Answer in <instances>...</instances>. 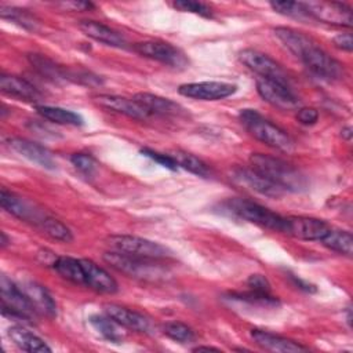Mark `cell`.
Returning <instances> with one entry per match:
<instances>
[{"instance_id":"obj_1","label":"cell","mask_w":353,"mask_h":353,"mask_svg":"<svg viewBox=\"0 0 353 353\" xmlns=\"http://www.w3.org/2000/svg\"><path fill=\"white\" fill-rule=\"evenodd\" d=\"M102 258L114 270L141 281L160 283L165 281L170 276L168 269L164 268L159 259L142 258L117 251H108Z\"/></svg>"},{"instance_id":"obj_2","label":"cell","mask_w":353,"mask_h":353,"mask_svg":"<svg viewBox=\"0 0 353 353\" xmlns=\"http://www.w3.org/2000/svg\"><path fill=\"white\" fill-rule=\"evenodd\" d=\"M252 170L258 171L285 192H301L307 186L306 178L290 163L263 153H252L250 157Z\"/></svg>"},{"instance_id":"obj_3","label":"cell","mask_w":353,"mask_h":353,"mask_svg":"<svg viewBox=\"0 0 353 353\" xmlns=\"http://www.w3.org/2000/svg\"><path fill=\"white\" fill-rule=\"evenodd\" d=\"M240 121L255 139L270 148L283 152H290L294 148V141L284 130L265 119L254 109H243L240 112Z\"/></svg>"},{"instance_id":"obj_4","label":"cell","mask_w":353,"mask_h":353,"mask_svg":"<svg viewBox=\"0 0 353 353\" xmlns=\"http://www.w3.org/2000/svg\"><path fill=\"white\" fill-rule=\"evenodd\" d=\"M106 244L112 248V251L142 256V258L160 261V259H167L172 256V252L167 247L138 236L113 234L106 239Z\"/></svg>"},{"instance_id":"obj_5","label":"cell","mask_w":353,"mask_h":353,"mask_svg":"<svg viewBox=\"0 0 353 353\" xmlns=\"http://www.w3.org/2000/svg\"><path fill=\"white\" fill-rule=\"evenodd\" d=\"M0 291H1V313L7 317L22 320L23 323H30L36 314V309L30 303L25 292L14 284L7 276L0 279Z\"/></svg>"},{"instance_id":"obj_6","label":"cell","mask_w":353,"mask_h":353,"mask_svg":"<svg viewBox=\"0 0 353 353\" xmlns=\"http://www.w3.org/2000/svg\"><path fill=\"white\" fill-rule=\"evenodd\" d=\"M229 208L239 215L240 218L259 225L262 228L281 232L283 230V223H284V216L268 210L266 207L250 201V200H243V199H234L229 203Z\"/></svg>"},{"instance_id":"obj_7","label":"cell","mask_w":353,"mask_h":353,"mask_svg":"<svg viewBox=\"0 0 353 353\" xmlns=\"http://www.w3.org/2000/svg\"><path fill=\"white\" fill-rule=\"evenodd\" d=\"M303 8L307 15L335 26L350 28L353 23L352 8L342 3L335 1H303Z\"/></svg>"},{"instance_id":"obj_8","label":"cell","mask_w":353,"mask_h":353,"mask_svg":"<svg viewBox=\"0 0 353 353\" xmlns=\"http://www.w3.org/2000/svg\"><path fill=\"white\" fill-rule=\"evenodd\" d=\"M239 58H240V61L248 69H251L252 72L259 74L261 79L274 80V81H279L281 84H287L288 85V76H287V73L280 66V63H277L269 55H266V54H263V52H261L258 50L245 48V50L240 51Z\"/></svg>"},{"instance_id":"obj_9","label":"cell","mask_w":353,"mask_h":353,"mask_svg":"<svg viewBox=\"0 0 353 353\" xmlns=\"http://www.w3.org/2000/svg\"><path fill=\"white\" fill-rule=\"evenodd\" d=\"M134 50L145 58L159 61L172 68H186L189 63L188 58L179 48L165 41H141L134 46Z\"/></svg>"},{"instance_id":"obj_10","label":"cell","mask_w":353,"mask_h":353,"mask_svg":"<svg viewBox=\"0 0 353 353\" xmlns=\"http://www.w3.org/2000/svg\"><path fill=\"white\" fill-rule=\"evenodd\" d=\"M305 66L314 74L323 79L335 80L343 76V65L336 59L330 57L325 51H323L316 44L310 46L299 58Z\"/></svg>"},{"instance_id":"obj_11","label":"cell","mask_w":353,"mask_h":353,"mask_svg":"<svg viewBox=\"0 0 353 353\" xmlns=\"http://www.w3.org/2000/svg\"><path fill=\"white\" fill-rule=\"evenodd\" d=\"M328 230H330V226L324 221L317 219V218L284 216L281 233H285V234L299 239V240L320 241L327 234Z\"/></svg>"},{"instance_id":"obj_12","label":"cell","mask_w":353,"mask_h":353,"mask_svg":"<svg viewBox=\"0 0 353 353\" xmlns=\"http://www.w3.org/2000/svg\"><path fill=\"white\" fill-rule=\"evenodd\" d=\"M256 91L263 101L283 110L295 109L299 103L298 97L291 91L290 85L281 84L274 80L259 77L256 80Z\"/></svg>"},{"instance_id":"obj_13","label":"cell","mask_w":353,"mask_h":353,"mask_svg":"<svg viewBox=\"0 0 353 353\" xmlns=\"http://www.w3.org/2000/svg\"><path fill=\"white\" fill-rule=\"evenodd\" d=\"M237 91V85L225 81H200L186 83L179 85L178 92L183 97L201 99V101H216L233 95Z\"/></svg>"},{"instance_id":"obj_14","label":"cell","mask_w":353,"mask_h":353,"mask_svg":"<svg viewBox=\"0 0 353 353\" xmlns=\"http://www.w3.org/2000/svg\"><path fill=\"white\" fill-rule=\"evenodd\" d=\"M0 203H1V207L11 215L17 216L21 221L34 223L36 226H39L47 216L46 212H43L41 210H37L29 201L23 200L22 197H18L17 194L8 192L4 188L0 192Z\"/></svg>"},{"instance_id":"obj_15","label":"cell","mask_w":353,"mask_h":353,"mask_svg":"<svg viewBox=\"0 0 353 353\" xmlns=\"http://www.w3.org/2000/svg\"><path fill=\"white\" fill-rule=\"evenodd\" d=\"M234 179L262 196L277 199L285 193V190L252 168H239L234 172Z\"/></svg>"},{"instance_id":"obj_16","label":"cell","mask_w":353,"mask_h":353,"mask_svg":"<svg viewBox=\"0 0 353 353\" xmlns=\"http://www.w3.org/2000/svg\"><path fill=\"white\" fill-rule=\"evenodd\" d=\"M7 143L12 150H15L21 156L26 157L28 160L39 164L40 167L47 168V170L55 168L54 157L44 146H41L36 142H32L29 139H25V138H10L7 141Z\"/></svg>"},{"instance_id":"obj_17","label":"cell","mask_w":353,"mask_h":353,"mask_svg":"<svg viewBox=\"0 0 353 353\" xmlns=\"http://www.w3.org/2000/svg\"><path fill=\"white\" fill-rule=\"evenodd\" d=\"M94 102L101 108L138 120H145L150 116L134 98L128 99L119 95H98L94 98Z\"/></svg>"},{"instance_id":"obj_18","label":"cell","mask_w":353,"mask_h":353,"mask_svg":"<svg viewBox=\"0 0 353 353\" xmlns=\"http://www.w3.org/2000/svg\"><path fill=\"white\" fill-rule=\"evenodd\" d=\"M103 312L108 317H110L112 320H114L117 324L127 327L130 330L138 331V332H146L149 331V320L131 309H127L124 306L116 305V303H105L103 305Z\"/></svg>"},{"instance_id":"obj_19","label":"cell","mask_w":353,"mask_h":353,"mask_svg":"<svg viewBox=\"0 0 353 353\" xmlns=\"http://www.w3.org/2000/svg\"><path fill=\"white\" fill-rule=\"evenodd\" d=\"M85 272V287L102 292V294H114L119 290L116 280L99 265L90 259H81Z\"/></svg>"},{"instance_id":"obj_20","label":"cell","mask_w":353,"mask_h":353,"mask_svg":"<svg viewBox=\"0 0 353 353\" xmlns=\"http://www.w3.org/2000/svg\"><path fill=\"white\" fill-rule=\"evenodd\" d=\"M79 28L85 36H88L90 39H92L95 41H99L102 44H106L110 47H117V48H123L127 44L123 34H120L114 29H112L101 22L85 19L79 23Z\"/></svg>"},{"instance_id":"obj_21","label":"cell","mask_w":353,"mask_h":353,"mask_svg":"<svg viewBox=\"0 0 353 353\" xmlns=\"http://www.w3.org/2000/svg\"><path fill=\"white\" fill-rule=\"evenodd\" d=\"M134 99L149 113V114H161V116H178L183 113V108L160 95H154L150 92H138L134 95Z\"/></svg>"},{"instance_id":"obj_22","label":"cell","mask_w":353,"mask_h":353,"mask_svg":"<svg viewBox=\"0 0 353 353\" xmlns=\"http://www.w3.org/2000/svg\"><path fill=\"white\" fill-rule=\"evenodd\" d=\"M251 338L254 342L265 350L269 352H281V353H292V352H303L305 346L301 343L291 341L288 338L262 331V330H251Z\"/></svg>"},{"instance_id":"obj_23","label":"cell","mask_w":353,"mask_h":353,"mask_svg":"<svg viewBox=\"0 0 353 353\" xmlns=\"http://www.w3.org/2000/svg\"><path fill=\"white\" fill-rule=\"evenodd\" d=\"M21 290L29 298L30 303L33 305V307L39 314H44L47 317L57 316L55 301L43 285L34 281H25L21 284Z\"/></svg>"},{"instance_id":"obj_24","label":"cell","mask_w":353,"mask_h":353,"mask_svg":"<svg viewBox=\"0 0 353 353\" xmlns=\"http://www.w3.org/2000/svg\"><path fill=\"white\" fill-rule=\"evenodd\" d=\"M0 90L7 95L15 97L23 101H36L40 97V92L33 84L14 74L0 76Z\"/></svg>"},{"instance_id":"obj_25","label":"cell","mask_w":353,"mask_h":353,"mask_svg":"<svg viewBox=\"0 0 353 353\" xmlns=\"http://www.w3.org/2000/svg\"><path fill=\"white\" fill-rule=\"evenodd\" d=\"M8 336L22 350L30 353H50L51 347L37 335L28 331L22 325H12L8 328Z\"/></svg>"},{"instance_id":"obj_26","label":"cell","mask_w":353,"mask_h":353,"mask_svg":"<svg viewBox=\"0 0 353 353\" xmlns=\"http://www.w3.org/2000/svg\"><path fill=\"white\" fill-rule=\"evenodd\" d=\"M274 34L276 37L298 58L302 57V54L314 43L312 41V39H309L306 34H303L302 32H298L295 29L291 28H276L274 29Z\"/></svg>"},{"instance_id":"obj_27","label":"cell","mask_w":353,"mask_h":353,"mask_svg":"<svg viewBox=\"0 0 353 353\" xmlns=\"http://www.w3.org/2000/svg\"><path fill=\"white\" fill-rule=\"evenodd\" d=\"M52 268L65 280L73 284L85 285V272L81 259H76L72 256H58Z\"/></svg>"},{"instance_id":"obj_28","label":"cell","mask_w":353,"mask_h":353,"mask_svg":"<svg viewBox=\"0 0 353 353\" xmlns=\"http://www.w3.org/2000/svg\"><path fill=\"white\" fill-rule=\"evenodd\" d=\"M37 112L46 120L57 123V124H65V125H81L83 124V117L69 109L44 105V106H37Z\"/></svg>"},{"instance_id":"obj_29","label":"cell","mask_w":353,"mask_h":353,"mask_svg":"<svg viewBox=\"0 0 353 353\" xmlns=\"http://www.w3.org/2000/svg\"><path fill=\"white\" fill-rule=\"evenodd\" d=\"M323 245L327 248L336 251L339 254L352 255L353 251V237L350 232L339 230V229H331L327 232V234L320 240Z\"/></svg>"},{"instance_id":"obj_30","label":"cell","mask_w":353,"mask_h":353,"mask_svg":"<svg viewBox=\"0 0 353 353\" xmlns=\"http://www.w3.org/2000/svg\"><path fill=\"white\" fill-rule=\"evenodd\" d=\"M178 164V167H182L188 171H190L192 174H196L199 176H205L208 175V167L207 164L200 160L197 156L192 154V153H188V152H183V150H175V152H171L168 153Z\"/></svg>"},{"instance_id":"obj_31","label":"cell","mask_w":353,"mask_h":353,"mask_svg":"<svg viewBox=\"0 0 353 353\" xmlns=\"http://www.w3.org/2000/svg\"><path fill=\"white\" fill-rule=\"evenodd\" d=\"M40 230L47 234L48 237L62 241V243H70L73 240V234L70 232V229L62 223L61 221L52 218V216H46L44 221L39 225Z\"/></svg>"},{"instance_id":"obj_32","label":"cell","mask_w":353,"mask_h":353,"mask_svg":"<svg viewBox=\"0 0 353 353\" xmlns=\"http://www.w3.org/2000/svg\"><path fill=\"white\" fill-rule=\"evenodd\" d=\"M28 58H29V62L32 63V66L36 68L47 79H52V80L66 79V72L61 66H57L51 59L46 58L44 55L30 54Z\"/></svg>"},{"instance_id":"obj_33","label":"cell","mask_w":353,"mask_h":353,"mask_svg":"<svg viewBox=\"0 0 353 353\" xmlns=\"http://www.w3.org/2000/svg\"><path fill=\"white\" fill-rule=\"evenodd\" d=\"M0 15L4 19H8L14 23H18L22 28L26 29H34L37 22L34 19V17L32 14H29L26 10H21V8H15V7H6L1 6L0 7Z\"/></svg>"},{"instance_id":"obj_34","label":"cell","mask_w":353,"mask_h":353,"mask_svg":"<svg viewBox=\"0 0 353 353\" xmlns=\"http://www.w3.org/2000/svg\"><path fill=\"white\" fill-rule=\"evenodd\" d=\"M90 323L92 324V327L101 334L103 335L106 339L112 341V342H119L121 339V334L119 332L117 327H116V321L112 320L108 316H92L90 319Z\"/></svg>"},{"instance_id":"obj_35","label":"cell","mask_w":353,"mask_h":353,"mask_svg":"<svg viewBox=\"0 0 353 353\" xmlns=\"http://www.w3.org/2000/svg\"><path fill=\"white\" fill-rule=\"evenodd\" d=\"M163 332L171 338L172 341H176V342H181V343H185V342H192L194 339V331L181 323V321H168L163 325Z\"/></svg>"},{"instance_id":"obj_36","label":"cell","mask_w":353,"mask_h":353,"mask_svg":"<svg viewBox=\"0 0 353 353\" xmlns=\"http://www.w3.org/2000/svg\"><path fill=\"white\" fill-rule=\"evenodd\" d=\"M270 7L276 12H279L281 15H287V17L299 18V19L309 17L301 1L299 3L298 1H272Z\"/></svg>"},{"instance_id":"obj_37","label":"cell","mask_w":353,"mask_h":353,"mask_svg":"<svg viewBox=\"0 0 353 353\" xmlns=\"http://www.w3.org/2000/svg\"><path fill=\"white\" fill-rule=\"evenodd\" d=\"M172 6L181 11H186V12H193L201 17H211V8L204 4V3H199V1H192V0H178L174 1Z\"/></svg>"},{"instance_id":"obj_38","label":"cell","mask_w":353,"mask_h":353,"mask_svg":"<svg viewBox=\"0 0 353 353\" xmlns=\"http://www.w3.org/2000/svg\"><path fill=\"white\" fill-rule=\"evenodd\" d=\"M70 161L83 174H92V171L97 167L95 160L90 154H85V153H76V154H73L70 157Z\"/></svg>"},{"instance_id":"obj_39","label":"cell","mask_w":353,"mask_h":353,"mask_svg":"<svg viewBox=\"0 0 353 353\" xmlns=\"http://www.w3.org/2000/svg\"><path fill=\"white\" fill-rule=\"evenodd\" d=\"M141 152H142L146 157L154 160L156 163L161 164L163 167H165V168H168V170H176V168H178L176 161H175L170 154L159 153V152H154V150H150V149H142Z\"/></svg>"},{"instance_id":"obj_40","label":"cell","mask_w":353,"mask_h":353,"mask_svg":"<svg viewBox=\"0 0 353 353\" xmlns=\"http://www.w3.org/2000/svg\"><path fill=\"white\" fill-rule=\"evenodd\" d=\"M247 284L251 288V291H255V292L269 294L270 291V284L263 274H251L247 280Z\"/></svg>"},{"instance_id":"obj_41","label":"cell","mask_w":353,"mask_h":353,"mask_svg":"<svg viewBox=\"0 0 353 353\" xmlns=\"http://www.w3.org/2000/svg\"><path fill=\"white\" fill-rule=\"evenodd\" d=\"M296 119L301 124L310 125L314 124L319 119V112L314 108H301L296 112Z\"/></svg>"},{"instance_id":"obj_42","label":"cell","mask_w":353,"mask_h":353,"mask_svg":"<svg viewBox=\"0 0 353 353\" xmlns=\"http://www.w3.org/2000/svg\"><path fill=\"white\" fill-rule=\"evenodd\" d=\"M332 41H334L335 47H338L341 50L352 51V48H353V39H352L350 33H341V34L335 36Z\"/></svg>"},{"instance_id":"obj_43","label":"cell","mask_w":353,"mask_h":353,"mask_svg":"<svg viewBox=\"0 0 353 353\" xmlns=\"http://www.w3.org/2000/svg\"><path fill=\"white\" fill-rule=\"evenodd\" d=\"M61 6H63L65 8H70L73 11H85L94 7V4L88 1H66V3H61Z\"/></svg>"},{"instance_id":"obj_44","label":"cell","mask_w":353,"mask_h":353,"mask_svg":"<svg viewBox=\"0 0 353 353\" xmlns=\"http://www.w3.org/2000/svg\"><path fill=\"white\" fill-rule=\"evenodd\" d=\"M342 137L345 138V139H347V141H350V138H352V128L350 127H345V128H342Z\"/></svg>"},{"instance_id":"obj_45","label":"cell","mask_w":353,"mask_h":353,"mask_svg":"<svg viewBox=\"0 0 353 353\" xmlns=\"http://www.w3.org/2000/svg\"><path fill=\"white\" fill-rule=\"evenodd\" d=\"M194 352H201V350H215V352H219V349L216 347H211V346H197L193 349Z\"/></svg>"},{"instance_id":"obj_46","label":"cell","mask_w":353,"mask_h":353,"mask_svg":"<svg viewBox=\"0 0 353 353\" xmlns=\"http://www.w3.org/2000/svg\"><path fill=\"white\" fill-rule=\"evenodd\" d=\"M0 244H1V248H6V245L8 244V239L6 236L4 232H1V240H0Z\"/></svg>"}]
</instances>
